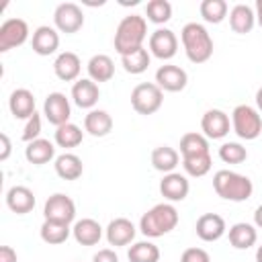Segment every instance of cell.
I'll return each mask as SVG.
<instances>
[{"mask_svg":"<svg viewBox=\"0 0 262 262\" xmlns=\"http://www.w3.org/2000/svg\"><path fill=\"white\" fill-rule=\"evenodd\" d=\"M72 235L80 246H96L100 242V237H102V227H100V223L96 219L84 217V219H78L74 223Z\"/></svg>","mask_w":262,"mask_h":262,"instance_id":"22","label":"cell"},{"mask_svg":"<svg viewBox=\"0 0 262 262\" xmlns=\"http://www.w3.org/2000/svg\"><path fill=\"white\" fill-rule=\"evenodd\" d=\"M127 258L129 262H160V248L149 239L135 242L129 248Z\"/></svg>","mask_w":262,"mask_h":262,"instance_id":"34","label":"cell"},{"mask_svg":"<svg viewBox=\"0 0 262 262\" xmlns=\"http://www.w3.org/2000/svg\"><path fill=\"white\" fill-rule=\"evenodd\" d=\"M149 61H151V53H149V49H145V47H139V49H135V51H131V53H127V55H121V66H123V70H125L127 74H133V76L143 74V72L149 68Z\"/></svg>","mask_w":262,"mask_h":262,"instance_id":"31","label":"cell"},{"mask_svg":"<svg viewBox=\"0 0 262 262\" xmlns=\"http://www.w3.org/2000/svg\"><path fill=\"white\" fill-rule=\"evenodd\" d=\"M43 115L55 127H61V125L70 123V117H72L70 98L63 92H49L45 102H43Z\"/></svg>","mask_w":262,"mask_h":262,"instance_id":"11","label":"cell"},{"mask_svg":"<svg viewBox=\"0 0 262 262\" xmlns=\"http://www.w3.org/2000/svg\"><path fill=\"white\" fill-rule=\"evenodd\" d=\"M180 41L188 61L205 63L213 55V39L201 23H186L180 31Z\"/></svg>","mask_w":262,"mask_h":262,"instance_id":"4","label":"cell"},{"mask_svg":"<svg viewBox=\"0 0 262 262\" xmlns=\"http://www.w3.org/2000/svg\"><path fill=\"white\" fill-rule=\"evenodd\" d=\"M39 135H41V115L35 113V115H33L31 119H27V123H25L23 141H25V143H31V141L39 139Z\"/></svg>","mask_w":262,"mask_h":262,"instance_id":"39","label":"cell"},{"mask_svg":"<svg viewBox=\"0 0 262 262\" xmlns=\"http://www.w3.org/2000/svg\"><path fill=\"white\" fill-rule=\"evenodd\" d=\"M6 207L16 215H27L35 209V194L29 186L14 184L6 190Z\"/></svg>","mask_w":262,"mask_h":262,"instance_id":"19","label":"cell"},{"mask_svg":"<svg viewBox=\"0 0 262 262\" xmlns=\"http://www.w3.org/2000/svg\"><path fill=\"white\" fill-rule=\"evenodd\" d=\"M0 143H2V149H0V162H6L10 158V151H12V143H10V137L6 133H0Z\"/></svg>","mask_w":262,"mask_h":262,"instance_id":"42","label":"cell"},{"mask_svg":"<svg viewBox=\"0 0 262 262\" xmlns=\"http://www.w3.org/2000/svg\"><path fill=\"white\" fill-rule=\"evenodd\" d=\"M256 108L258 113H262V86L256 90Z\"/></svg>","mask_w":262,"mask_h":262,"instance_id":"46","label":"cell"},{"mask_svg":"<svg viewBox=\"0 0 262 262\" xmlns=\"http://www.w3.org/2000/svg\"><path fill=\"white\" fill-rule=\"evenodd\" d=\"M227 235H229V244L235 250H248L258 242V227L252 223L239 221V223H233L229 227Z\"/></svg>","mask_w":262,"mask_h":262,"instance_id":"24","label":"cell"},{"mask_svg":"<svg viewBox=\"0 0 262 262\" xmlns=\"http://www.w3.org/2000/svg\"><path fill=\"white\" fill-rule=\"evenodd\" d=\"M231 129L239 139L252 141L262 133V117L250 104H237L231 111Z\"/></svg>","mask_w":262,"mask_h":262,"instance_id":"5","label":"cell"},{"mask_svg":"<svg viewBox=\"0 0 262 262\" xmlns=\"http://www.w3.org/2000/svg\"><path fill=\"white\" fill-rule=\"evenodd\" d=\"M29 25L27 20L14 16V18H6L0 25V53H6L14 47H20L27 39H29Z\"/></svg>","mask_w":262,"mask_h":262,"instance_id":"8","label":"cell"},{"mask_svg":"<svg viewBox=\"0 0 262 262\" xmlns=\"http://www.w3.org/2000/svg\"><path fill=\"white\" fill-rule=\"evenodd\" d=\"M53 168H55V174L63 180H78L84 172L82 160L76 154H70V151H63L61 156H57L53 160Z\"/></svg>","mask_w":262,"mask_h":262,"instance_id":"28","label":"cell"},{"mask_svg":"<svg viewBox=\"0 0 262 262\" xmlns=\"http://www.w3.org/2000/svg\"><path fill=\"white\" fill-rule=\"evenodd\" d=\"M147 39V20L141 14H129L125 16L117 31H115V51L119 55H127L139 47H143V41Z\"/></svg>","mask_w":262,"mask_h":262,"instance_id":"2","label":"cell"},{"mask_svg":"<svg viewBox=\"0 0 262 262\" xmlns=\"http://www.w3.org/2000/svg\"><path fill=\"white\" fill-rule=\"evenodd\" d=\"M188 190H190V182L180 172L164 174V178L160 180V194L168 203H180V201H184L188 196Z\"/></svg>","mask_w":262,"mask_h":262,"instance_id":"14","label":"cell"},{"mask_svg":"<svg viewBox=\"0 0 262 262\" xmlns=\"http://www.w3.org/2000/svg\"><path fill=\"white\" fill-rule=\"evenodd\" d=\"M135 233H137V227L133 225L131 219L127 217H117L113 219L106 229H104V235H106V242L115 248L119 246H129L133 239H135Z\"/></svg>","mask_w":262,"mask_h":262,"instance_id":"17","label":"cell"},{"mask_svg":"<svg viewBox=\"0 0 262 262\" xmlns=\"http://www.w3.org/2000/svg\"><path fill=\"white\" fill-rule=\"evenodd\" d=\"M147 47H149V53L162 61H168L176 55L178 51V37L172 29H156L151 35H149V41H147Z\"/></svg>","mask_w":262,"mask_h":262,"instance_id":"10","label":"cell"},{"mask_svg":"<svg viewBox=\"0 0 262 262\" xmlns=\"http://www.w3.org/2000/svg\"><path fill=\"white\" fill-rule=\"evenodd\" d=\"M53 25L59 33L74 35L84 27V12L76 2H61L53 12Z\"/></svg>","mask_w":262,"mask_h":262,"instance_id":"7","label":"cell"},{"mask_svg":"<svg viewBox=\"0 0 262 262\" xmlns=\"http://www.w3.org/2000/svg\"><path fill=\"white\" fill-rule=\"evenodd\" d=\"M84 131L92 137H104L113 131V117L102 108H92L84 117Z\"/></svg>","mask_w":262,"mask_h":262,"instance_id":"23","label":"cell"},{"mask_svg":"<svg viewBox=\"0 0 262 262\" xmlns=\"http://www.w3.org/2000/svg\"><path fill=\"white\" fill-rule=\"evenodd\" d=\"M194 231H196L199 239H203V242H217V239H221L225 235L227 225H225V219L221 215H217V213H203L196 219Z\"/></svg>","mask_w":262,"mask_h":262,"instance_id":"15","label":"cell"},{"mask_svg":"<svg viewBox=\"0 0 262 262\" xmlns=\"http://www.w3.org/2000/svg\"><path fill=\"white\" fill-rule=\"evenodd\" d=\"M156 84L164 92H182L188 84V74L174 63H164L156 72Z\"/></svg>","mask_w":262,"mask_h":262,"instance_id":"12","label":"cell"},{"mask_svg":"<svg viewBox=\"0 0 262 262\" xmlns=\"http://www.w3.org/2000/svg\"><path fill=\"white\" fill-rule=\"evenodd\" d=\"M178 164H180V154L174 147H170V145H158L151 151V166L158 172L170 174V172L176 170Z\"/></svg>","mask_w":262,"mask_h":262,"instance_id":"30","label":"cell"},{"mask_svg":"<svg viewBox=\"0 0 262 262\" xmlns=\"http://www.w3.org/2000/svg\"><path fill=\"white\" fill-rule=\"evenodd\" d=\"M86 70H88V78L92 82H96V84L108 82L115 76V61L106 53H96V55H92L88 59Z\"/></svg>","mask_w":262,"mask_h":262,"instance_id":"25","label":"cell"},{"mask_svg":"<svg viewBox=\"0 0 262 262\" xmlns=\"http://www.w3.org/2000/svg\"><path fill=\"white\" fill-rule=\"evenodd\" d=\"M219 158L225 164H242L248 160V149L237 141H225L219 147Z\"/></svg>","mask_w":262,"mask_h":262,"instance_id":"38","label":"cell"},{"mask_svg":"<svg viewBox=\"0 0 262 262\" xmlns=\"http://www.w3.org/2000/svg\"><path fill=\"white\" fill-rule=\"evenodd\" d=\"M227 2L225 0H203L201 6H199V12L203 16L205 23H211V25H219L223 23V18L227 16Z\"/></svg>","mask_w":262,"mask_h":262,"instance_id":"35","label":"cell"},{"mask_svg":"<svg viewBox=\"0 0 262 262\" xmlns=\"http://www.w3.org/2000/svg\"><path fill=\"white\" fill-rule=\"evenodd\" d=\"M53 72L61 82H78L82 61L74 51H61L53 61Z\"/></svg>","mask_w":262,"mask_h":262,"instance_id":"21","label":"cell"},{"mask_svg":"<svg viewBox=\"0 0 262 262\" xmlns=\"http://www.w3.org/2000/svg\"><path fill=\"white\" fill-rule=\"evenodd\" d=\"M256 25V12L252 6L248 4H235L231 10H229V27L233 33L237 35H246L254 29Z\"/></svg>","mask_w":262,"mask_h":262,"instance_id":"27","label":"cell"},{"mask_svg":"<svg viewBox=\"0 0 262 262\" xmlns=\"http://www.w3.org/2000/svg\"><path fill=\"white\" fill-rule=\"evenodd\" d=\"M145 16L154 25H164L172 18V4L168 0H149L145 4Z\"/></svg>","mask_w":262,"mask_h":262,"instance_id":"37","label":"cell"},{"mask_svg":"<svg viewBox=\"0 0 262 262\" xmlns=\"http://www.w3.org/2000/svg\"><path fill=\"white\" fill-rule=\"evenodd\" d=\"M43 217L51 219V221H61V223H72L76 219V203L72 201V196L63 194V192H55L51 194L45 205H43Z\"/></svg>","mask_w":262,"mask_h":262,"instance_id":"9","label":"cell"},{"mask_svg":"<svg viewBox=\"0 0 262 262\" xmlns=\"http://www.w3.org/2000/svg\"><path fill=\"white\" fill-rule=\"evenodd\" d=\"M201 154H211L209 151V139L196 131L184 133L180 137V156L188 158V156H201Z\"/></svg>","mask_w":262,"mask_h":262,"instance_id":"32","label":"cell"},{"mask_svg":"<svg viewBox=\"0 0 262 262\" xmlns=\"http://www.w3.org/2000/svg\"><path fill=\"white\" fill-rule=\"evenodd\" d=\"M254 225L258 229H262V205H258L256 211H254Z\"/></svg>","mask_w":262,"mask_h":262,"instance_id":"44","label":"cell"},{"mask_svg":"<svg viewBox=\"0 0 262 262\" xmlns=\"http://www.w3.org/2000/svg\"><path fill=\"white\" fill-rule=\"evenodd\" d=\"M31 47L37 55H53L59 47V31L55 27H49V25H41L33 31V37H31Z\"/></svg>","mask_w":262,"mask_h":262,"instance_id":"16","label":"cell"},{"mask_svg":"<svg viewBox=\"0 0 262 262\" xmlns=\"http://www.w3.org/2000/svg\"><path fill=\"white\" fill-rule=\"evenodd\" d=\"M254 12H256V23H258V25H260V29H262V0H256Z\"/></svg>","mask_w":262,"mask_h":262,"instance_id":"45","label":"cell"},{"mask_svg":"<svg viewBox=\"0 0 262 262\" xmlns=\"http://www.w3.org/2000/svg\"><path fill=\"white\" fill-rule=\"evenodd\" d=\"M213 190L223 201L231 203H244L252 196L254 184L248 176L233 172V170H217L213 174Z\"/></svg>","mask_w":262,"mask_h":262,"instance_id":"3","label":"cell"},{"mask_svg":"<svg viewBox=\"0 0 262 262\" xmlns=\"http://www.w3.org/2000/svg\"><path fill=\"white\" fill-rule=\"evenodd\" d=\"M25 158L29 164L33 166H43V164H49L51 160H55V145L49 141V139H35L31 143H27L25 147Z\"/></svg>","mask_w":262,"mask_h":262,"instance_id":"26","label":"cell"},{"mask_svg":"<svg viewBox=\"0 0 262 262\" xmlns=\"http://www.w3.org/2000/svg\"><path fill=\"white\" fill-rule=\"evenodd\" d=\"M211 166H213V160H211V154H201V156H188V158H182V168L188 176L192 178H201L205 174L211 172Z\"/></svg>","mask_w":262,"mask_h":262,"instance_id":"36","label":"cell"},{"mask_svg":"<svg viewBox=\"0 0 262 262\" xmlns=\"http://www.w3.org/2000/svg\"><path fill=\"white\" fill-rule=\"evenodd\" d=\"M229 127V115L221 108H209L201 119V131L207 139H223Z\"/></svg>","mask_w":262,"mask_h":262,"instance_id":"13","label":"cell"},{"mask_svg":"<svg viewBox=\"0 0 262 262\" xmlns=\"http://www.w3.org/2000/svg\"><path fill=\"white\" fill-rule=\"evenodd\" d=\"M0 262H16V250L10 246L0 248Z\"/></svg>","mask_w":262,"mask_h":262,"instance_id":"43","label":"cell"},{"mask_svg":"<svg viewBox=\"0 0 262 262\" xmlns=\"http://www.w3.org/2000/svg\"><path fill=\"white\" fill-rule=\"evenodd\" d=\"M178 219H180V215L172 203H158L141 215L139 231L149 239L162 237V235L170 233L172 229H176Z\"/></svg>","mask_w":262,"mask_h":262,"instance_id":"1","label":"cell"},{"mask_svg":"<svg viewBox=\"0 0 262 262\" xmlns=\"http://www.w3.org/2000/svg\"><path fill=\"white\" fill-rule=\"evenodd\" d=\"M98 98H100V88H98L96 82H92L90 78H80L78 82H74V86H72V100H74L76 106L92 111L96 106Z\"/></svg>","mask_w":262,"mask_h":262,"instance_id":"18","label":"cell"},{"mask_svg":"<svg viewBox=\"0 0 262 262\" xmlns=\"http://www.w3.org/2000/svg\"><path fill=\"white\" fill-rule=\"evenodd\" d=\"M256 262H262V246H258L256 250Z\"/></svg>","mask_w":262,"mask_h":262,"instance_id":"47","label":"cell"},{"mask_svg":"<svg viewBox=\"0 0 262 262\" xmlns=\"http://www.w3.org/2000/svg\"><path fill=\"white\" fill-rule=\"evenodd\" d=\"M55 143L63 149H72V147H78L84 139V131L76 125V123H66L61 127H55V135H53Z\"/></svg>","mask_w":262,"mask_h":262,"instance_id":"33","label":"cell"},{"mask_svg":"<svg viewBox=\"0 0 262 262\" xmlns=\"http://www.w3.org/2000/svg\"><path fill=\"white\" fill-rule=\"evenodd\" d=\"M39 235L45 244L49 246H59L63 244L70 235H72V227L68 223L61 221H51V219H43L41 227H39Z\"/></svg>","mask_w":262,"mask_h":262,"instance_id":"29","label":"cell"},{"mask_svg":"<svg viewBox=\"0 0 262 262\" xmlns=\"http://www.w3.org/2000/svg\"><path fill=\"white\" fill-rule=\"evenodd\" d=\"M8 108L12 113L14 119H31L37 111H35V94L29 88H16L10 92L8 98Z\"/></svg>","mask_w":262,"mask_h":262,"instance_id":"20","label":"cell"},{"mask_svg":"<svg viewBox=\"0 0 262 262\" xmlns=\"http://www.w3.org/2000/svg\"><path fill=\"white\" fill-rule=\"evenodd\" d=\"M92 262H119V256L111 248H102L92 256Z\"/></svg>","mask_w":262,"mask_h":262,"instance_id":"41","label":"cell"},{"mask_svg":"<svg viewBox=\"0 0 262 262\" xmlns=\"http://www.w3.org/2000/svg\"><path fill=\"white\" fill-rule=\"evenodd\" d=\"M164 104V90L156 82H141L131 90V106L137 115H154Z\"/></svg>","mask_w":262,"mask_h":262,"instance_id":"6","label":"cell"},{"mask_svg":"<svg viewBox=\"0 0 262 262\" xmlns=\"http://www.w3.org/2000/svg\"><path fill=\"white\" fill-rule=\"evenodd\" d=\"M180 262H211V256L203 248H186L180 256Z\"/></svg>","mask_w":262,"mask_h":262,"instance_id":"40","label":"cell"}]
</instances>
